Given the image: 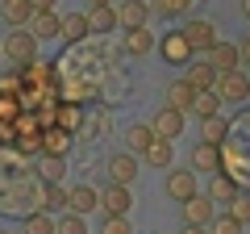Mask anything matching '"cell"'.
Instances as JSON below:
<instances>
[{
	"instance_id": "cell-1",
	"label": "cell",
	"mask_w": 250,
	"mask_h": 234,
	"mask_svg": "<svg viewBox=\"0 0 250 234\" xmlns=\"http://www.w3.org/2000/svg\"><path fill=\"white\" fill-rule=\"evenodd\" d=\"M4 59H13V67H25V63H34L38 59V38H34V29H9L4 34Z\"/></svg>"
},
{
	"instance_id": "cell-2",
	"label": "cell",
	"mask_w": 250,
	"mask_h": 234,
	"mask_svg": "<svg viewBox=\"0 0 250 234\" xmlns=\"http://www.w3.org/2000/svg\"><path fill=\"white\" fill-rule=\"evenodd\" d=\"M163 188H167L171 201H179V205H184L188 197H196V192H200V180H196V171H192V167H171L167 180H163Z\"/></svg>"
},
{
	"instance_id": "cell-3",
	"label": "cell",
	"mask_w": 250,
	"mask_h": 234,
	"mask_svg": "<svg viewBox=\"0 0 250 234\" xmlns=\"http://www.w3.org/2000/svg\"><path fill=\"white\" fill-rule=\"evenodd\" d=\"M159 54H163V59H167L171 67H188V63H192V54H196V50L188 46L184 29H171V34H163V38H159Z\"/></svg>"
},
{
	"instance_id": "cell-4",
	"label": "cell",
	"mask_w": 250,
	"mask_h": 234,
	"mask_svg": "<svg viewBox=\"0 0 250 234\" xmlns=\"http://www.w3.org/2000/svg\"><path fill=\"white\" fill-rule=\"evenodd\" d=\"M184 38H188V46L196 54H208L221 38H217V25L213 21H200V17H192V21H184Z\"/></svg>"
},
{
	"instance_id": "cell-5",
	"label": "cell",
	"mask_w": 250,
	"mask_h": 234,
	"mask_svg": "<svg viewBox=\"0 0 250 234\" xmlns=\"http://www.w3.org/2000/svg\"><path fill=\"white\" fill-rule=\"evenodd\" d=\"M213 92L221 100H229V105H242V100H250V75L246 71H225V75H217Z\"/></svg>"
},
{
	"instance_id": "cell-6",
	"label": "cell",
	"mask_w": 250,
	"mask_h": 234,
	"mask_svg": "<svg viewBox=\"0 0 250 234\" xmlns=\"http://www.w3.org/2000/svg\"><path fill=\"white\" fill-rule=\"evenodd\" d=\"M184 226H208L217 217V201L208 197V192H196V197H188L184 205Z\"/></svg>"
},
{
	"instance_id": "cell-7",
	"label": "cell",
	"mask_w": 250,
	"mask_h": 234,
	"mask_svg": "<svg viewBox=\"0 0 250 234\" xmlns=\"http://www.w3.org/2000/svg\"><path fill=\"white\" fill-rule=\"evenodd\" d=\"M192 171H196V176L225 171V155H221V146H213V142H196V146H192Z\"/></svg>"
},
{
	"instance_id": "cell-8",
	"label": "cell",
	"mask_w": 250,
	"mask_h": 234,
	"mask_svg": "<svg viewBox=\"0 0 250 234\" xmlns=\"http://www.w3.org/2000/svg\"><path fill=\"white\" fill-rule=\"evenodd\" d=\"M104 171H108V184H134V176H138V155H134V151L108 155Z\"/></svg>"
},
{
	"instance_id": "cell-9",
	"label": "cell",
	"mask_w": 250,
	"mask_h": 234,
	"mask_svg": "<svg viewBox=\"0 0 250 234\" xmlns=\"http://www.w3.org/2000/svg\"><path fill=\"white\" fill-rule=\"evenodd\" d=\"M121 50L129 54V59H146L150 50H159V42H154L150 25H138V29H125L121 34Z\"/></svg>"
},
{
	"instance_id": "cell-10",
	"label": "cell",
	"mask_w": 250,
	"mask_h": 234,
	"mask_svg": "<svg viewBox=\"0 0 250 234\" xmlns=\"http://www.w3.org/2000/svg\"><path fill=\"white\" fill-rule=\"evenodd\" d=\"M184 117H188V113H179V109L163 105L159 113L150 117V130H154V134H159V138H167V142H175V138L184 134Z\"/></svg>"
},
{
	"instance_id": "cell-11",
	"label": "cell",
	"mask_w": 250,
	"mask_h": 234,
	"mask_svg": "<svg viewBox=\"0 0 250 234\" xmlns=\"http://www.w3.org/2000/svg\"><path fill=\"white\" fill-rule=\"evenodd\" d=\"M129 205H134V192H129V184H108V188H100V209H104V213L129 217Z\"/></svg>"
},
{
	"instance_id": "cell-12",
	"label": "cell",
	"mask_w": 250,
	"mask_h": 234,
	"mask_svg": "<svg viewBox=\"0 0 250 234\" xmlns=\"http://www.w3.org/2000/svg\"><path fill=\"white\" fill-rule=\"evenodd\" d=\"M117 25L125 29L150 25V0H117Z\"/></svg>"
},
{
	"instance_id": "cell-13",
	"label": "cell",
	"mask_w": 250,
	"mask_h": 234,
	"mask_svg": "<svg viewBox=\"0 0 250 234\" xmlns=\"http://www.w3.org/2000/svg\"><path fill=\"white\" fill-rule=\"evenodd\" d=\"M184 80L192 84L196 92H213L217 88V67L208 63V59H192V63L184 67Z\"/></svg>"
},
{
	"instance_id": "cell-14",
	"label": "cell",
	"mask_w": 250,
	"mask_h": 234,
	"mask_svg": "<svg viewBox=\"0 0 250 234\" xmlns=\"http://www.w3.org/2000/svg\"><path fill=\"white\" fill-rule=\"evenodd\" d=\"M34 0H0V17H4V25L9 29H25L29 21H34Z\"/></svg>"
},
{
	"instance_id": "cell-15",
	"label": "cell",
	"mask_w": 250,
	"mask_h": 234,
	"mask_svg": "<svg viewBox=\"0 0 250 234\" xmlns=\"http://www.w3.org/2000/svg\"><path fill=\"white\" fill-rule=\"evenodd\" d=\"M208 63L217 67V75L242 71V50H238V42H217L213 50H208Z\"/></svg>"
},
{
	"instance_id": "cell-16",
	"label": "cell",
	"mask_w": 250,
	"mask_h": 234,
	"mask_svg": "<svg viewBox=\"0 0 250 234\" xmlns=\"http://www.w3.org/2000/svg\"><path fill=\"white\" fill-rule=\"evenodd\" d=\"M67 209L88 217L92 209H100V188H92V184H75V188H67Z\"/></svg>"
},
{
	"instance_id": "cell-17",
	"label": "cell",
	"mask_w": 250,
	"mask_h": 234,
	"mask_svg": "<svg viewBox=\"0 0 250 234\" xmlns=\"http://www.w3.org/2000/svg\"><path fill=\"white\" fill-rule=\"evenodd\" d=\"M163 96H167V105H171V109L188 113V109H192V100H196V88H192V84L179 75V80H171V84H167V92H163Z\"/></svg>"
},
{
	"instance_id": "cell-18",
	"label": "cell",
	"mask_w": 250,
	"mask_h": 234,
	"mask_svg": "<svg viewBox=\"0 0 250 234\" xmlns=\"http://www.w3.org/2000/svg\"><path fill=\"white\" fill-rule=\"evenodd\" d=\"M67 151H71V130L46 126L42 130V155H62V159H67Z\"/></svg>"
},
{
	"instance_id": "cell-19",
	"label": "cell",
	"mask_w": 250,
	"mask_h": 234,
	"mask_svg": "<svg viewBox=\"0 0 250 234\" xmlns=\"http://www.w3.org/2000/svg\"><path fill=\"white\" fill-rule=\"evenodd\" d=\"M29 29H34L38 42H46V38H62V17L59 13H34V21H29Z\"/></svg>"
},
{
	"instance_id": "cell-20",
	"label": "cell",
	"mask_w": 250,
	"mask_h": 234,
	"mask_svg": "<svg viewBox=\"0 0 250 234\" xmlns=\"http://www.w3.org/2000/svg\"><path fill=\"white\" fill-rule=\"evenodd\" d=\"M208 197H213V201H225V205H229V201L233 197H238V180H233V176H229V171H213V176H208Z\"/></svg>"
},
{
	"instance_id": "cell-21",
	"label": "cell",
	"mask_w": 250,
	"mask_h": 234,
	"mask_svg": "<svg viewBox=\"0 0 250 234\" xmlns=\"http://www.w3.org/2000/svg\"><path fill=\"white\" fill-rule=\"evenodd\" d=\"M88 29H92V34H108V29H117V4H92V9H88Z\"/></svg>"
},
{
	"instance_id": "cell-22",
	"label": "cell",
	"mask_w": 250,
	"mask_h": 234,
	"mask_svg": "<svg viewBox=\"0 0 250 234\" xmlns=\"http://www.w3.org/2000/svg\"><path fill=\"white\" fill-rule=\"evenodd\" d=\"M225 138H229V121H225L221 113H217V117H205V121H200V142L225 146Z\"/></svg>"
},
{
	"instance_id": "cell-23",
	"label": "cell",
	"mask_w": 250,
	"mask_h": 234,
	"mask_svg": "<svg viewBox=\"0 0 250 234\" xmlns=\"http://www.w3.org/2000/svg\"><path fill=\"white\" fill-rule=\"evenodd\" d=\"M154 138H159V134H154L150 126H129V130H125V151H134V155H146Z\"/></svg>"
},
{
	"instance_id": "cell-24",
	"label": "cell",
	"mask_w": 250,
	"mask_h": 234,
	"mask_svg": "<svg viewBox=\"0 0 250 234\" xmlns=\"http://www.w3.org/2000/svg\"><path fill=\"white\" fill-rule=\"evenodd\" d=\"M92 29H88V13H67L62 17V42H83Z\"/></svg>"
},
{
	"instance_id": "cell-25",
	"label": "cell",
	"mask_w": 250,
	"mask_h": 234,
	"mask_svg": "<svg viewBox=\"0 0 250 234\" xmlns=\"http://www.w3.org/2000/svg\"><path fill=\"white\" fill-rule=\"evenodd\" d=\"M21 234H54V213H46V209L25 213L21 217Z\"/></svg>"
},
{
	"instance_id": "cell-26",
	"label": "cell",
	"mask_w": 250,
	"mask_h": 234,
	"mask_svg": "<svg viewBox=\"0 0 250 234\" xmlns=\"http://www.w3.org/2000/svg\"><path fill=\"white\" fill-rule=\"evenodd\" d=\"M38 176H42L46 184H62V176H67V159H62V155H42Z\"/></svg>"
},
{
	"instance_id": "cell-27",
	"label": "cell",
	"mask_w": 250,
	"mask_h": 234,
	"mask_svg": "<svg viewBox=\"0 0 250 234\" xmlns=\"http://www.w3.org/2000/svg\"><path fill=\"white\" fill-rule=\"evenodd\" d=\"M142 159L150 163V167H171V159H175V151H171V142H167V138H154V142H150V151H146Z\"/></svg>"
},
{
	"instance_id": "cell-28",
	"label": "cell",
	"mask_w": 250,
	"mask_h": 234,
	"mask_svg": "<svg viewBox=\"0 0 250 234\" xmlns=\"http://www.w3.org/2000/svg\"><path fill=\"white\" fill-rule=\"evenodd\" d=\"M54 234H88V217L67 209L62 217H54Z\"/></svg>"
},
{
	"instance_id": "cell-29",
	"label": "cell",
	"mask_w": 250,
	"mask_h": 234,
	"mask_svg": "<svg viewBox=\"0 0 250 234\" xmlns=\"http://www.w3.org/2000/svg\"><path fill=\"white\" fill-rule=\"evenodd\" d=\"M217 105H221V96H217V92H196V100H192V109H188V113L205 121V117H217Z\"/></svg>"
},
{
	"instance_id": "cell-30",
	"label": "cell",
	"mask_w": 250,
	"mask_h": 234,
	"mask_svg": "<svg viewBox=\"0 0 250 234\" xmlns=\"http://www.w3.org/2000/svg\"><path fill=\"white\" fill-rule=\"evenodd\" d=\"M42 209L46 213H67V188H62V184H46Z\"/></svg>"
},
{
	"instance_id": "cell-31",
	"label": "cell",
	"mask_w": 250,
	"mask_h": 234,
	"mask_svg": "<svg viewBox=\"0 0 250 234\" xmlns=\"http://www.w3.org/2000/svg\"><path fill=\"white\" fill-rule=\"evenodd\" d=\"M196 4V0H150V13H163V17H179Z\"/></svg>"
},
{
	"instance_id": "cell-32",
	"label": "cell",
	"mask_w": 250,
	"mask_h": 234,
	"mask_svg": "<svg viewBox=\"0 0 250 234\" xmlns=\"http://www.w3.org/2000/svg\"><path fill=\"white\" fill-rule=\"evenodd\" d=\"M225 213H229V217H238L242 226H250V192H242V188H238V197H233L229 205H225Z\"/></svg>"
},
{
	"instance_id": "cell-33",
	"label": "cell",
	"mask_w": 250,
	"mask_h": 234,
	"mask_svg": "<svg viewBox=\"0 0 250 234\" xmlns=\"http://www.w3.org/2000/svg\"><path fill=\"white\" fill-rule=\"evenodd\" d=\"M208 234H242V222L229 213H217L213 222H208Z\"/></svg>"
},
{
	"instance_id": "cell-34",
	"label": "cell",
	"mask_w": 250,
	"mask_h": 234,
	"mask_svg": "<svg viewBox=\"0 0 250 234\" xmlns=\"http://www.w3.org/2000/svg\"><path fill=\"white\" fill-rule=\"evenodd\" d=\"M96 234H134V226H129V217H117V213H104V226H100Z\"/></svg>"
},
{
	"instance_id": "cell-35",
	"label": "cell",
	"mask_w": 250,
	"mask_h": 234,
	"mask_svg": "<svg viewBox=\"0 0 250 234\" xmlns=\"http://www.w3.org/2000/svg\"><path fill=\"white\" fill-rule=\"evenodd\" d=\"M17 117H21V105H17V96L0 92V121H17Z\"/></svg>"
},
{
	"instance_id": "cell-36",
	"label": "cell",
	"mask_w": 250,
	"mask_h": 234,
	"mask_svg": "<svg viewBox=\"0 0 250 234\" xmlns=\"http://www.w3.org/2000/svg\"><path fill=\"white\" fill-rule=\"evenodd\" d=\"M59 126L62 130H75V121H80V105H71V100H67V105H59Z\"/></svg>"
},
{
	"instance_id": "cell-37",
	"label": "cell",
	"mask_w": 250,
	"mask_h": 234,
	"mask_svg": "<svg viewBox=\"0 0 250 234\" xmlns=\"http://www.w3.org/2000/svg\"><path fill=\"white\" fill-rule=\"evenodd\" d=\"M21 84H25V80H21V67L0 75V92H9V96H13V92H21Z\"/></svg>"
},
{
	"instance_id": "cell-38",
	"label": "cell",
	"mask_w": 250,
	"mask_h": 234,
	"mask_svg": "<svg viewBox=\"0 0 250 234\" xmlns=\"http://www.w3.org/2000/svg\"><path fill=\"white\" fill-rule=\"evenodd\" d=\"M238 50H242V67H250V34L238 42Z\"/></svg>"
},
{
	"instance_id": "cell-39",
	"label": "cell",
	"mask_w": 250,
	"mask_h": 234,
	"mask_svg": "<svg viewBox=\"0 0 250 234\" xmlns=\"http://www.w3.org/2000/svg\"><path fill=\"white\" fill-rule=\"evenodd\" d=\"M54 4H59V0H34V9H38V13H50Z\"/></svg>"
},
{
	"instance_id": "cell-40",
	"label": "cell",
	"mask_w": 250,
	"mask_h": 234,
	"mask_svg": "<svg viewBox=\"0 0 250 234\" xmlns=\"http://www.w3.org/2000/svg\"><path fill=\"white\" fill-rule=\"evenodd\" d=\"M184 234H208V226H184Z\"/></svg>"
},
{
	"instance_id": "cell-41",
	"label": "cell",
	"mask_w": 250,
	"mask_h": 234,
	"mask_svg": "<svg viewBox=\"0 0 250 234\" xmlns=\"http://www.w3.org/2000/svg\"><path fill=\"white\" fill-rule=\"evenodd\" d=\"M242 17H246V21H250V0H242Z\"/></svg>"
},
{
	"instance_id": "cell-42",
	"label": "cell",
	"mask_w": 250,
	"mask_h": 234,
	"mask_svg": "<svg viewBox=\"0 0 250 234\" xmlns=\"http://www.w3.org/2000/svg\"><path fill=\"white\" fill-rule=\"evenodd\" d=\"M92 4H117V0H88V9H92Z\"/></svg>"
},
{
	"instance_id": "cell-43",
	"label": "cell",
	"mask_w": 250,
	"mask_h": 234,
	"mask_svg": "<svg viewBox=\"0 0 250 234\" xmlns=\"http://www.w3.org/2000/svg\"><path fill=\"white\" fill-rule=\"evenodd\" d=\"M0 59H4V46H0Z\"/></svg>"
},
{
	"instance_id": "cell-44",
	"label": "cell",
	"mask_w": 250,
	"mask_h": 234,
	"mask_svg": "<svg viewBox=\"0 0 250 234\" xmlns=\"http://www.w3.org/2000/svg\"><path fill=\"white\" fill-rule=\"evenodd\" d=\"M0 234H13V230H0Z\"/></svg>"
}]
</instances>
